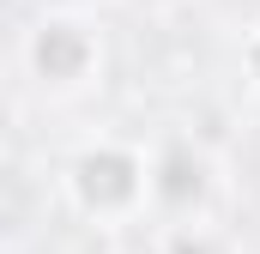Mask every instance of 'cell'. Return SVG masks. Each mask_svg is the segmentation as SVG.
<instances>
[{"mask_svg": "<svg viewBox=\"0 0 260 254\" xmlns=\"http://www.w3.org/2000/svg\"><path fill=\"white\" fill-rule=\"evenodd\" d=\"M145 194H151V170L133 157L127 145H91V151H79V164H73V200L85 212L121 218Z\"/></svg>", "mask_w": 260, "mask_h": 254, "instance_id": "6da1fadb", "label": "cell"}, {"mask_svg": "<svg viewBox=\"0 0 260 254\" xmlns=\"http://www.w3.org/2000/svg\"><path fill=\"white\" fill-rule=\"evenodd\" d=\"M30 61H37V73H43L49 85H79V79L91 73V61H97V43H91L85 24L49 18V24H37V37H30Z\"/></svg>", "mask_w": 260, "mask_h": 254, "instance_id": "7a4b0ae2", "label": "cell"}, {"mask_svg": "<svg viewBox=\"0 0 260 254\" xmlns=\"http://www.w3.org/2000/svg\"><path fill=\"white\" fill-rule=\"evenodd\" d=\"M200 194H206V157H194L188 145L164 151V157H157V170H151V200H164V206L188 212Z\"/></svg>", "mask_w": 260, "mask_h": 254, "instance_id": "3957f363", "label": "cell"}, {"mask_svg": "<svg viewBox=\"0 0 260 254\" xmlns=\"http://www.w3.org/2000/svg\"><path fill=\"white\" fill-rule=\"evenodd\" d=\"M164 254H212V242H206V236H194V230H176Z\"/></svg>", "mask_w": 260, "mask_h": 254, "instance_id": "277c9868", "label": "cell"}, {"mask_svg": "<svg viewBox=\"0 0 260 254\" xmlns=\"http://www.w3.org/2000/svg\"><path fill=\"white\" fill-rule=\"evenodd\" d=\"M248 67H254V79H260V37L248 43Z\"/></svg>", "mask_w": 260, "mask_h": 254, "instance_id": "5b68a950", "label": "cell"}]
</instances>
